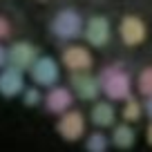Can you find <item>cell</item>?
<instances>
[{"instance_id":"6da1fadb","label":"cell","mask_w":152,"mask_h":152,"mask_svg":"<svg viewBox=\"0 0 152 152\" xmlns=\"http://www.w3.org/2000/svg\"><path fill=\"white\" fill-rule=\"evenodd\" d=\"M99 83H101V94L107 101H125L132 96V74L125 69L121 63L103 67L99 72Z\"/></svg>"},{"instance_id":"2e32d148","label":"cell","mask_w":152,"mask_h":152,"mask_svg":"<svg viewBox=\"0 0 152 152\" xmlns=\"http://www.w3.org/2000/svg\"><path fill=\"white\" fill-rule=\"evenodd\" d=\"M137 90L141 96H145V99H150L152 96V65L143 67L141 72H139L137 76Z\"/></svg>"},{"instance_id":"9c48e42d","label":"cell","mask_w":152,"mask_h":152,"mask_svg":"<svg viewBox=\"0 0 152 152\" xmlns=\"http://www.w3.org/2000/svg\"><path fill=\"white\" fill-rule=\"evenodd\" d=\"M43 103H45V110H47L49 114L61 116V114H65V112L72 110V105H74V92H72L69 87H65V85H54V87L47 90Z\"/></svg>"},{"instance_id":"5b68a950","label":"cell","mask_w":152,"mask_h":152,"mask_svg":"<svg viewBox=\"0 0 152 152\" xmlns=\"http://www.w3.org/2000/svg\"><path fill=\"white\" fill-rule=\"evenodd\" d=\"M83 38L90 47H105L112 40V23L107 16H92L83 27Z\"/></svg>"},{"instance_id":"d6986e66","label":"cell","mask_w":152,"mask_h":152,"mask_svg":"<svg viewBox=\"0 0 152 152\" xmlns=\"http://www.w3.org/2000/svg\"><path fill=\"white\" fill-rule=\"evenodd\" d=\"M143 112H145V116L152 121V96H150V99H145V103H143Z\"/></svg>"},{"instance_id":"4fadbf2b","label":"cell","mask_w":152,"mask_h":152,"mask_svg":"<svg viewBox=\"0 0 152 152\" xmlns=\"http://www.w3.org/2000/svg\"><path fill=\"white\" fill-rule=\"evenodd\" d=\"M25 90V81H23V74H20L18 67H9L0 74V92L5 96H16Z\"/></svg>"},{"instance_id":"52a82bcc","label":"cell","mask_w":152,"mask_h":152,"mask_svg":"<svg viewBox=\"0 0 152 152\" xmlns=\"http://www.w3.org/2000/svg\"><path fill=\"white\" fill-rule=\"evenodd\" d=\"M119 36H121V40H123L128 47H137V45H141L143 40L148 38L145 20L139 18V16H134V14L123 16L121 23H119Z\"/></svg>"},{"instance_id":"9a60e30c","label":"cell","mask_w":152,"mask_h":152,"mask_svg":"<svg viewBox=\"0 0 152 152\" xmlns=\"http://www.w3.org/2000/svg\"><path fill=\"white\" fill-rule=\"evenodd\" d=\"M143 103H139V99H134V96H130V99L123 101V107H121V119L125 121V123H137V121H141L143 116Z\"/></svg>"},{"instance_id":"ffe728a7","label":"cell","mask_w":152,"mask_h":152,"mask_svg":"<svg viewBox=\"0 0 152 152\" xmlns=\"http://www.w3.org/2000/svg\"><path fill=\"white\" fill-rule=\"evenodd\" d=\"M145 141H148V145H152V121H150V125L145 128Z\"/></svg>"},{"instance_id":"7a4b0ae2","label":"cell","mask_w":152,"mask_h":152,"mask_svg":"<svg viewBox=\"0 0 152 152\" xmlns=\"http://www.w3.org/2000/svg\"><path fill=\"white\" fill-rule=\"evenodd\" d=\"M83 27H85V20H83L81 11L72 9V7L56 11L52 23H49V29H52V34L58 40H76V38H81Z\"/></svg>"},{"instance_id":"44dd1931","label":"cell","mask_w":152,"mask_h":152,"mask_svg":"<svg viewBox=\"0 0 152 152\" xmlns=\"http://www.w3.org/2000/svg\"><path fill=\"white\" fill-rule=\"evenodd\" d=\"M5 61H7V52H5L2 47H0V67L5 65Z\"/></svg>"},{"instance_id":"30bf717a","label":"cell","mask_w":152,"mask_h":152,"mask_svg":"<svg viewBox=\"0 0 152 152\" xmlns=\"http://www.w3.org/2000/svg\"><path fill=\"white\" fill-rule=\"evenodd\" d=\"M116 116H119V112L112 105V101H94V105L90 110V121L99 130L114 128L116 125Z\"/></svg>"},{"instance_id":"ba28073f","label":"cell","mask_w":152,"mask_h":152,"mask_svg":"<svg viewBox=\"0 0 152 152\" xmlns=\"http://www.w3.org/2000/svg\"><path fill=\"white\" fill-rule=\"evenodd\" d=\"M61 61L72 74L74 72H90L94 65V56L85 45H67L61 54Z\"/></svg>"},{"instance_id":"5bb4252c","label":"cell","mask_w":152,"mask_h":152,"mask_svg":"<svg viewBox=\"0 0 152 152\" xmlns=\"http://www.w3.org/2000/svg\"><path fill=\"white\" fill-rule=\"evenodd\" d=\"M110 145H112V141L103 130H94V132L85 134V145H83L85 152H107Z\"/></svg>"},{"instance_id":"7c38bea8","label":"cell","mask_w":152,"mask_h":152,"mask_svg":"<svg viewBox=\"0 0 152 152\" xmlns=\"http://www.w3.org/2000/svg\"><path fill=\"white\" fill-rule=\"evenodd\" d=\"M38 58V49L34 47L31 43H16L9 52V61L14 67L18 69H25V67H31L34 61Z\"/></svg>"},{"instance_id":"e0dca14e","label":"cell","mask_w":152,"mask_h":152,"mask_svg":"<svg viewBox=\"0 0 152 152\" xmlns=\"http://www.w3.org/2000/svg\"><path fill=\"white\" fill-rule=\"evenodd\" d=\"M43 99H45V96L40 94L38 87H31V90L25 92V105H27V107H36V105H40Z\"/></svg>"},{"instance_id":"3957f363","label":"cell","mask_w":152,"mask_h":152,"mask_svg":"<svg viewBox=\"0 0 152 152\" xmlns=\"http://www.w3.org/2000/svg\"><path fill=\"white\" fill-rule=\"evenodd\" d=\"M85 130H87V121H85V114L81 110H69V112L61 114L58 116V123H56V132L61 134V139L74 143V141H81L85 137Z\"/></svg>"},{"instance_id":"ac0fdd59","label":"cell","mask_w":152,"mask_h":152,"mask_svg":"<svg viewBox=\"0 0 152 152\" xmlns=\"http://www.w3.org/2000/svg\"><path fill=\"white\" fill-rule=\"evenodd\" d=\"M9 31H11V25H9V20L0 16V38H7V36H9Z\"/></svg>"},{"instance_id":"277c9868","label":"cell","mask_w":152,"mask_h":152,"mask_svg":"<svg viewBox=\"0 0 152 152\" xmlns=\"http://www.w3.org/2000/svg\"><path fill=\"white\" fill-rule=\"evenodd\" d=\"M29 69H31V78L38 87H54L61 81V65L52 56H38Z\"/></svg>"},{"instance_id":"8992f818","label":"cell","mask_w":152,"mask_h":152,"mask_svg":"<svg viewBox=\"0 0 152 152\" xmlns=\"http://www.w3.org/2000/svg\"><path fill=\"white\" fill-rule=\"evenodd\" d=\"M69 90L74 92L76 99L94 103V101H99V94H101L99 76L90 74V72H74L69 76Z\"/></svg>"},{"instance_id":"8fae6325","label":"cell","mask_w":152,"mask_h":152,"mask_svg":"<svg viewBox=\"0 0 152 152\" xmlns=\"http://www.w3.org/2000/svg\"><path fill=\"white\" fill-rule=\"evenodd\" d=\"M110 141L116 150H132L134 143H137V130H134L132 123H116L112 128V134H110Z\"/></svg>"}]
</instances>
